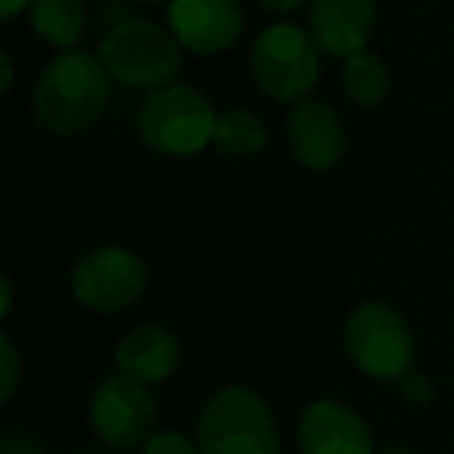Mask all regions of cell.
I'll use <instances>...</instances> for the list:
<instances>
[{
	"label": "cell",
	"mask_w": 454,
	"mask_h": 454,
	"mask_svg": "<svg viewBox=\"0 0 454 454\" xmlns=\"http://www.w3.org/2000/svg\"><path fill=\"white\" fill-rule=\"evenodd\" d=\"M377 22V0H311L309 35L321 53L352 59L367 51Z\"/></svg>",
	"instance_id": "obj_11"
},
{
	"label": "cell",
	"mask_w": 454,
	"mask_h": 454,
	"mask_svg": "<svg viewBox=\"0 0 454 454\" xmlns=\"http://www.w3.org/2000/svg\"><path fill=\"white\" fill-rule=\"evenodd\" d=\"M215 115L206 94L190 84L150 90L137 109V134L144 146L165 159H190L215 140Z\"/></svg>",
	"instance_id": "obj_2"
},
{
	"label": "cell",
	"mask_w": 454,
	"mask_h": 454,
	"mask_svg": "<svg viewBox=\"0 0 454 454\" xmlns=\"http://www.w3.org/2000/svg\"><path fill=\"white\" fill-rule=\"evenodd\" d=\"M0 454H47V448L26 429H7L0 439Z\"/></svg>",
	"instance_id": "obj_20"
},
{
	"label": "cell",
	"mask_w": 454,
	"mask_h": 454,
	"mask_svg": "<svg viewBox=\"0 0 454 454\" xmlns=\"http://www.w3.org/2000/svg\"><path fill=\"white\" fill-rule=\"evenodd\" d=\"M109 78L100 53L66 51L44 66L35 84V119L53 137H75L100 121L109 103Z\"/></svg>",
	"instance_id": "obj_1"
},
{
	"label": "cell",
	"mask_w": 454,
	"mask_h": 454,
	"mask_svg": "<svg viewBox=\"0 0 454 454\" xmlns=\"http://www.w3.org/2000/svg\"><path fill=\"white\" fill-rule=\"evenodd\" d=\"M115 371L140 383H165L181 364V342L168 327L140 324L115 342Z\"/></svg>",
	"instance_id": "obj_13"
},
{
	"label": "cell",
	"mask_w": 454,
	"mask_h": 454,
	"mask_svg": "<svg viewBox=\"0 0 454 454\" xmlns=\"http://www.w3.org/2000/svg\"><path fill=\"white\" fill-rule=\"evenodd\" d=\"M128 4H137V7H144V4H171V0H128Z\"/></svg>",
	"instance_id": "obj_26"
},
{
	"label": "cell",
	"mask_w": 454,
	"mask_h": 454,
	"mask_svg": "<svg viewBox=\"0 0 454 454\" xmlns=\"http://www.w3.org/2000/svg\"><path fill=\"white\" fill-rule=\"evenodd\" d=\"M0 69H4V78H0V94L7 97L10 90H13V57H10V51H0Z\"/></svg>",
	"instance_id": "obj_21"
},
{
	"label": "cell",
	"mask_w": 454,
	"mask_h": 454,
	"mask_svg": "<svg viewBox=\"0 0 454 454\" xmlns=\"http://www.w3.org/2000/svg\"><path fill=\"white\" fill-rule=\"evenodd\" d=\"M268 140L271 134L259 115L249 109H227L224 115H218L212 144L231 159H253L265 150Z\"/></svg>",
	"instance_id": "obj_15"
},
{
	"label": "cell",
	"mask_w": 454,
	"mask_h": 454,
	"mask_svg": "<svg viewBox=\"0 0 454 454\" xmlns=\"http://www.w3.org/2000/svg\"><path fill=\"white\" fill-rule=\"evenodd\" d=\"M305 4H311V0H262V7H265L268 13H296Z\"/></svg>",
	"instance_id": "obj_22"
},
{
	"label": "cell",
	"mask_w": 454,
	"mask_h": 454,
	"mask_svg": "<svg viewBox=\"0 0 454 454\" xmlns=\"http://www.w3.org/2000/svg\"><path fill=\"white\" fill-rule=\"evenodd\" d=\"M0 286H4V302H0V315L10 317V309H13V284H10L7 274L0 278Z\"/></svg>",
	"instance_id": "obj_24"
},
{
	"label": "cell",
	"mask_w": 454,
	"mask_h": 454,
	"mask_svg": "<svg viewBox=\"0 0 454 454\" xmlns=\"http://www.w3.org/2000/svg\"><path fill=\"white\" fill-rule=\"evenodd\" d=\"M202 454H280V435L268 402L249 386H224L196 420Z\"/></svg>",
	"instance_id": "obj_3"
},
{
	"label": "cell",
	"mask_w": 454,
	"mask_h": 454,
	"mask_svg": "<svg viewBox=\"0 0 454 454\" xmlns=\"http://www.w3.org/2000/svg\"><path fill=\"white\" fill-rule=\"evenodd\" d=\"M140 454H202L200 445L193 439H187L184 433H175V429H162V433H153L150 439L144 442Z\"/></svg>",
	"instance_id": "obj_18"
},
{
	"label": "cell",
	"mask_w": 454,
	"mask_h": 454,
	"mask_svg": "<svg viewBox=\"0 0 454 454\" xmlns=\"http://www.w3.org/2000/svg\"><path fill=\"white\" fill-rule=\"evenodd\" d=\"M146 265L125 247H94L72 268V296L97 315H119L131 309L146 290Z\"/></svg>",
	"instance_id": "obj_7"
},
{
	"label": "cell",
	"mask_w": 454,
	"mask_h": 454,
	"mask_svg": "<svg viewBox=\"0 0 454 454\" xmlns=\"http://www.w3.org/2000/svg\"><path fill=\"white\" fill-rule=\"evenodd\" d=\"M168 28L184 51L212 57L240 41L243 7L240 0H171Z\"/></svg>",
	"instance_id": "obj_9"
},
{
	"label": "cell",
	"mask_w": 454,
	"mask_h": 454,
	"mask_svg": "<svg viewBox=\"0 0 454 454\" xmlns=\"http://www.w3.org/2000/svg\"><path fill=\"white\" fill-rule=\"evenodd\" d=\"M0 364H4V402H13L16 395V386H20L22 380V361H20V352H16L13 340H10L7 333H4V340H0Z\"/></svg>",
	"instance_id": "obj_19"
},
{
	"label": "cell",
	"mask_w": 454,
	"mask_h": 454,
	"mask_svg": "<svg viewBox=\"0 0 454 454\" xmlns=\"http://www.w3.org/2000/svg\"><path fill=\"white\" fill-rule=\"evenodd\" d=\"M249 63L262 94L278 103H299L321 75V47L299 26L274 22L255 38Z\"/></svg>",
	"instance_id": "obj_6"
},
{
	"label": "cell",
	"mask_w": 454,
	"mask_h": 454,
	"mask_svg": "<svg viewBox=\"0 0 454 454\" xmlns=\"http://www.w3.org/2000/svg\"><path fill=\"white\" fill-rule=\"evenodd\" d=\"M296 162L311 171H327L346 153V131L333 106L324 100H299L286 121Z\"/></svg>",
	"instance_id": "obj_12"
},
{
	"label": "cell",
	"mask_w": 454,
	"mask_h": 454,
	"mask_svg": "<svg viewBox=\"0 0 454 454\" xmlns=\"http://www.w3.org/2000/svg\"><path fill=\"white\" fill-rule=\"evenodd\" d=\"M389 69L377 53H358V57L342 63V90L348 100L358 103L364 109H373L386 100L389 94Z\"/></svg>",
	"instance_id": "obj_16"
},
{
	"label": "cell",
	"mask_w": 454,
	"mask_h": 454,
	"mask_svg": "<svg viewBox=\"0 0 454 454\" xmlns=\"http://www.w3.org/2000/svg\"><path fill=\"white\" fill-rule=\"evenodd\" d=\"M377 454H417V451H411V448H383Z\"/></svg>",
	"instance_id": "obj_25"
},
{
	"label": "cell",
	"mask_w": 454,
	"mask_h": 454,
	"mask_svg": "<svg viewBox=\"0 0 454 454\" xmlns=\"http://www.w3.org/2000/svg\"><path fill=\"white\" fill-rule=\"evenodd\" d=\"M184 47L171 35L146 20H121L103 35L100 59L109 78L121 88L134 90H159L175 84L181 72Z\"/></svg>",
	"instance_id": "obj_4"
},
{
	"label": "cell",
	"mask_w": 454,
	"mask_h": 454,
	"mask_svg": "<svg viewBox=\"0 0 454 454\" xmlns=\"http://www.w3.org/2000/svg\"><path fill=\"white\" fill-rule=\"evenodd\" d=\"M346 355L377 383L402 380L414 364L417 342L408 321L386 302H361L346 321Z\"/></svg>",
	"instance_id": "obj_5"
},
{
	"label": "cell",
	"mask_w": 454,
	"mask_h": 454,
	"mask_svg": "<svg viewBox=\"0 0 454 454\" xmlns=\"http://www.w3.org/2000/svg\"><path fill=\"white\" fill-rule=\"evenodd\" d=\"M395 383H398V395L404 398L408 408L420 411V408H429V404H433L435 386H433V377H429L427 371H414V367H411V371L404 373L402 380H395Z\"/></svg>",
	"instance_id": "obj_17"
},
{
	"label": "cell",
	"mask_w": 454,
	"mask_h": 454,
	"mask_svg": "<svg viewBox=\"0 0 454 454\" xmlns=\"http://www.w3.org/2000/svg\"><path fill=\"white\" fill-rule=\"evenodd\" d=\"M72 454H100V451H94V448H82V451H72Z\"/></svg>",
	"instance_id": "obj_27"
},
{
	"label": "cell",
	"mask_w": 454,
	"mask_h": 454,
	"mask_svg": "<svg viewBox=\"0 0 454 454\" xmlns=\"http://www.w3.org/2000/svg\"><path fill=\"white\" fill-rule=\"evenodd\" d=\"M32 7V0H0V16L4 20H16L20 13H26V10Z\"/></svg>",
	"instance_id": "obj_23"
},
{
	"label": "cell",
	"mask_w": 454,
	"mask_h": 454,
	"mask_svg": "<svg viewBox=\"0 0 454 454\" xmlns=\"http://www.w3.org/2000/svg\"><path fill=\"white\" fill-rule=\"evenodd\" d=\"M302 454H377L364 417L336 398H317L299 417Z\"/></svg>",
	"instance_id": "obj_10"
},
{
	"label": "cell",
	"mask_w": 454,
	"mask_h": 454,
	"mask_svg": "<svg viewBox=\"0 0 454 454\" xmlns=\"http://www.w3.org/2000/svg\"><path fill=\"white\" fill-rule=\"evenodd\" d=\"M90 427L97 439L115 451L144 448L156 427V398L150 386L125 373H109L90 392Z\"/></svg>",
	"instance_id": "obj_8"
},
{
	"label": "cell",
	"mask_w": 454,
	"mask_h": 454,
	"mask_svg": "<svg viewBox=\"0 0 454 454\" xmlns=\"http://www.w3.org/2000/svg\"><path fill=\"white\" fill-rule=\"evenodd\" d=\"M28 22L44 44L59 47V51H75L84 35L88 13H84L82 0H32Z\"/></svg>",
	"instance_id": "obj_14"
}]
</instances>
